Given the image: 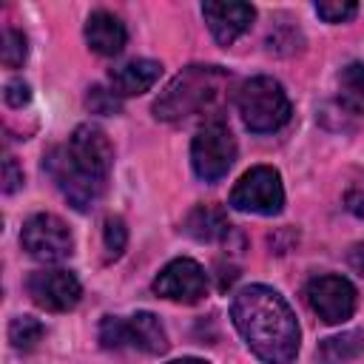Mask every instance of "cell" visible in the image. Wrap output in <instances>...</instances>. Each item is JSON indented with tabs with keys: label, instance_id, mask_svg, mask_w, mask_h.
I'll return each instance as SVG.
<instances>
[{
	"label": "cell",
	"instance_id": "cell-1",
	"mask_svg": "<svg viewBox=\"0 0 364 364\" xmlns=\"http://www.w3.org/2000/svg\"><path fill=\"white\" fill-rule=\"evenodd\" d=\"M230 318L247 350L264 364H290L299 353V321L284 296L267 284H247L230 301Z\"/></svg>",
	"mask_w": 364,
	"mask_h": 364
},
{
	"label": "cell",
	"instance_id": "cell-2",
	"mask_svg": "<svg viewBox=\"0 0 364 364\" xmlns=\"http://www.w3.org/2000/svg\"><path fill=\"white\" fill-rule=\"evenodd\" d=\"M230 82V74L219 65H188L182 68L154 102V117L162 122H179L193 114L219 105Z\"/></svg>",
	"mask_w": 364,
	"mask_h": 364
},
{
	"label": "cell",
	"instance_id": "cell-3",
	"mask_svg": "<svg viewBox=\"0 0 364 364\" xmlns=\"http://www.w3.org/2000/svg\"><path fill=\"white\" fill-rule=\"evenodd\" d=\"M236 108H239V117H242L245 128L253 131V134L279 131L282 125H287V119L293 114L290 100H287L282 82L267 77V74L250 77V80H245L239 85Z\"/></svg>",
	"mask_w": 364,
	"mask_h": 364
},
{
	"label": "cell",
	"instance_id": "cell-4",
	"mask_svg": "<svg viewBox=\"0 0 364 364\" xmlns=\"http://www.w3.org/2000/svg\"><path fill=\"white\" fill-rule=\"evenodd\" d=\"M236 159V139L225 119H208L191 142V165L202 182H219Z\"/></svg>",
	"mask_w": 364,
	"mask_h": 364
},
{
	"label": "cell",
	"instance_id": "cell-5",
	"mask_svg": "<svg viewBox=\"0 0 364 364\" xmlns=\"http://www.w3.org/2000/svg\"><path fill=\"white\" fill-rule=\"evenodd\" d=\"M43 171L54 179L57 191L68 199L71 208L77 210H88L97 205V199L105 193V182H97L94 176H88L68 154L65 145H57L51 148L46 156H43Z\"/></svg>",
	"mask_w": 364,
	"mask_h": 364
},
{
	"label": "cell",
	"instance_id": "cell-6",
	"mask_svg": "<svg viewBox=\"0 0 364 364\" xmlns=\"http://www.w3.org/2000/svg\"><path fill=\"white\" fill-rule=\"evenodd\" d=\"M230 208L242 213H259L273 216L284 208V188L282 176L270 165H256L239 176V182L230 191Z\"/></svg>",
	"mask_w": 364,
	"mask_h": 364
},
{
	"label": "cell",
	"instance_id": "cell-7",
	"mask_svg": "<svg viewBox=\"0 0 364 364\" xmlns=\"http://www.w3.org/2000/svg\"><path fill=\"white\" fill-rule=\"evenodd\" d=\"M20 245L31 259L40 262H60L74 253V236L68 225L54 213H34L26 219Z\"/></svg>",
	"mask_w": 364,
	"mask_h": 364
},
{
	"label": "cell",
	"instance_id": "cell-8",
	"mask_svg": "<svg viewBox=\"0 0 364 364\" xmlns=\"http://www.w3.org/2000/svg\"><path fill=\"white\" fill-rule=\"evenodd\" d=\"M310 310L324 321V324H341L355 313V287L336 273H321L313 276L304 287Z\"/></svg>",
	"mask_w": 364,
	"mask_h": 364
},
{
	"label": "cell",
	"instance_id": "cell-9",
	"mask_svg": "<svg viewBox=\"0 0 364 364\" xmlns=\"http://www.w3.org/2000/svg\"><path fill=\"white\" fill-rule=\"evenodd\" d=\"M154 293L168 299V301H179V304H196L205 299L208 293V273L199 262L182 256L168 262L156 279H154Z\"/></svg>",
	"mask_w": 364,
	"mask_h": 364
},
{
	"label": "cell",
	"instance_id": "cell-10",
	"mask_svg": "<svg viewBox=\"0 0 364 364\" xmlns=\"http://www.w3.org/2000/svg\"><path fill=\"white\" fill-rule=\"evenodd\" d=\"M26 293L31 296V301L48 313H65L71 307H77L82 287L80 279L71 270L63 267H51V270H34L26 279Z\"/></svg>",
	"mask_w": 364,
	"mask_h": 364
},
{
	"label": "cell",
	"instance_id": "cell-11",
	"mask_svg": "<svg viewBox=\"0 0 364 364\" xmlns=\"http://www.w3.org/2000/svg\"><path fill=\"white\" fill-rule=\"evenodd\" d=\"M68 154L71 159L97 182H108L111 165H114V145L108 139V134L94 125V122H82L71 131L68 136Z\"/></svg>",
	"mask_w": 364,
	"mask_h": 364
},
{
	"label": "cell",
	"instance_id": "cell-12",
	"mask_svg": "<svg viewBox=\"0 0 364 364\" xmlns=\"http://www.w3.org/2000/svg\"><path fill=\"white\" fill-rule=\"evenodd\" d=\"M202 17L219 46H233L253 23L256 9L250 3H202Z\"/></svg>",
	"mask_w": 364,
	"mask_h": 364
},
{
	"label": "cell",
	"instance_id": "cell-13",
	"mask_svg": "<svg viewBox=\"0 0 364 364\" xmlns=\"http://www.w3.org/2000/svg\"><path fill=\"white\" fill-rule=\"evenodd\" d=\"M128 31L125 23L111 11H91L85 20V43L100 57H117L125 48Z\"/></svg>",
	"mask_w": 364,
	"mask_h": 364
},
{
	"label": "cell",
	"instance_id": "cell-14",
	"mask_svg": "<svg viewBox=\"0 0 364 364\" xmlns=\"http://www.w3.org/2000/svg\"><path fill=\"white\" fill-rule=\"evenodd\" d=\"M159 77H162V65L156 60H128L108 74V82L114 97H136L151 91Z\"/></svg>",
	"mask_w": 364,
	"mask_h": 364
},
{
	"label": "cell",
	"instance_id": "cell-15",
	"mask_svg": "<svg viewBox=\"0 0 364 364\" xmlns=\"http://www.w3.org/2000/svg\"><path fill=\"white\" fill-rule=\"evenodd\" d=\"M125 341H128V347H136L148 355H162L168 350V333H165L162 321L148 310L125 318Z\"/></svg>",
	"mask_w": 364,
	"mask_h": 364
},
{
	"label": "cell",
	"instance_id": "cell-16",
	"mask_svg": "<svg viewBox=\"0 0 364 364\" xmlns=\"http://www.w3.org/2000/svg\"><path fill=\"white\" fill-rule=\"evenodd\" d=\"M185 233H191L196 242H228L233 233V225L228 216L213 205H196L185 216Z\"/></svg>",
	"mask_w": 364,
	"mask_h": 364
},
{
	"label": "cell",
	"instance_id": "cell-17",
	"mask_svg": "<svg viewBox=\"0 0 364 364\" xmlns=\"http://www.w3.org/2000/svg\"><path fill=\"white\" fill-rule=\"evenodd\" d=\"M361 353H364V333H358V330H347V333L330 336L316 350L321 364H347V361L358 358Z\"/></svg>",
	"mask_w": 364,
	"mask_h": 364
},
{
	"label": "cell",
	"instance_id": "cell-18",
	"mask_svg": "<svg viewBox=\"0 0 364 364\" xmlns=\"http://www.w3.org/2000/svg\"><path fill=\"white\" fill-rule=\"evenodd\" d=\"M338 102L353 114H364V63H350L341 68Z\"/></svg>",
	"mask_w": 364,
	"mask_h": 364
},
{
	"label": "cell",
	"instance_id": "cell-19",
	"mask_svg": "<svg viewBox=\"0 0 364 364\" xmlns=\"http://www.w3.org/2000/svg\"><path fill=\"white\" fill-rule=\"evenodd\" d=\"M43 324L34 318V316H17L11 318L9 324V341L17 347V350H31L40 338H43Z\"/></svg>",
	"mask_w": 364,
	"mask_h": 364
},
{
	"label": "cell",
	"instance_id": "cell-20",
	"mask_svg": "<svg viewBox=\"0 0 364 364\" xmlns=\"http://www.w3.org/2000/svg\"><path fill=\"white\" fill-rule=\"evenodd\" d=\"M26 54H28L26 34L17 31V28H11V26H6V28H3V48H0V60H3V65L17 68V65L26 63Z\"/></svg>",
	"mask_w": 364,
	"mask_h": 364
},
{
	"label": "cell",
	"instance_id": "cell-21",
	"mask_svg": "<svg viewBox=\"0 0 364 364\" xmlns=\"http://www.w3.org/2000/svg\"><path fill=\"white\" fill-rule=\"evenodd\" d=\"M102 239H105V250L111 259L122 256L125 245H128V228L119 216H108L105 219V228H102Z\"/></svg>",
	"mask_w": 364,
	"mask_h": 364
},
{
	"label": "cell",
	"instance_id": "cell-22",
	"mask_svg": "<svg viewBox=\"0 0 364 364\" xmlns=\"http://www.w3.org/2000/svg\"><path fill=\"white\" fill-rule=\"evenodd\" d=\"M358 11V6L353 0H321L316 3V14L324 20V23H347L353 20Z\"/></svg>",
	"mask_w": 364,
	"mask_h": 364
},
{
	"label": "cell",
	"instance_id": "cell-23",
	"mask_svg": "<svg viewBox=\"0 0 364 364\" xmlns=\"http://www.w3.org/2000/svg\"><path fill=\"white\" fill-rule=\"evenodd\" d=\"M100 344L108 347V350L128 347V341H125V318H119V316H105V318L100 321Z\"/></svg>",
	"mask_w": 364,
	"mask_h": 364
},
{
	"label": "cell",
	"instance_id": "cell-24",
	"mask_svg": "<svg viewBox=\"0 0 364 364\" xmlns=\"http://www.w3.org/2000/svg\"><path fill=\"white\" fill-rule=\"evenodd\" d=\"M3 97H6V102H9L11 108H23V105L31 100V88H28L26 80H11V82H6Z\"/></svg>",
	"mask_w": 364,
	"mask_h": 364
},
{
	"label": "cell",
	"instance_id": "cell-25",
	"mask_svg": "<svg viewBox=\"0 0 364 364\" xmlns=\"http://www.w3.org/2000/svg\"><path fill=\"white\" fill-rule=\"evenodd\" d=\"M88 105H91L94 111H102V114H114V111H117V100H114V94H111V91H102L100 85L91 88V94H88Z\"/></svg>",
	"mask_w": 364,
	"mask_h": 364
},
{
	"label": "cell",
	"instance_id": "cell-26",
	"mask_svg": "<svg viewBox=\"0 0 364 364\" xmlns=\"http://www.w3.org/2000/svg\"><path fill=\"white\" fill-rule=\"evenodd\" d=\"M20 185H23V171L17 168V159L14 156H6V162H3V191L6 193H14Z\"/></svg>",
	"mask_w": 364,
	"mask_h": 364
},
{
	"label": "cell",
	"instance_id": "cell-27",
	"mask_svg": "<svg viewBox=\"0 0 364 364\" xmlns=\"http://www.w3.org/2000/svg\"><path fill=\"white\" fill-rule=\"evenodd\" d=\"M347 262H350V267H353L358 276H364V242H358V245H353V247L347 250Z\"/></svg>",
	"mask_w": 364,
	"mask_h": 364
},
{
	"label": "cell",
	"instance_id": "cell-28",
	"mask_svg": "<svg viewBox=\"0 0 364 364\" xmlns=\"http://www.w3.org/2000/svg\"><path fill=\"white\" fill-rule=\"evenodd\" d=\"M171 364H208V361H202V358H176Z\"/></svg>",
	"mask_w": 364,
	"mask_h": 364
}]
</instances>
